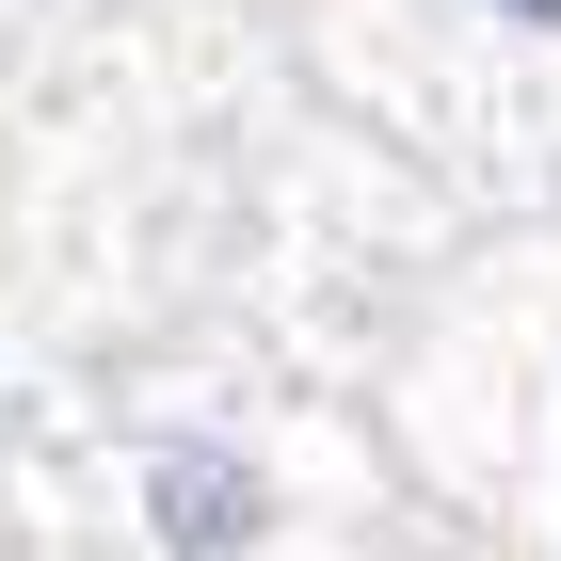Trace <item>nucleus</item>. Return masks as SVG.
I'll return each instance as SVG.
<instances>
[{"label":"nucleus","mask_w":561,"mask_h":561,"mask_svg":"<svg viewBox=\"0 0 561 561\" xmlns=\"http://www.w3.org/2000/svg\"><path fill=\"white\" fill-rule=\"evenodd\" d=\"M497 16H529V33H561V0H497Z\"/></svg>","instance_id":"2"},{"label":"nucleus","mask_w":561,"mask_h":561,"mask_svg":"<svg viewBox=\"0 0 561 561\" xmlns=\"http://www.w3.org/2000/svg\"><path fill=\"white\" fill-rule=\"evenodd\" d=\"M145 514H161L176 561H241V546L273 529V481L241 466L225 433H193V449H161V466H145Z\"/></svg>","instance_id":"1"}]
</instances>
